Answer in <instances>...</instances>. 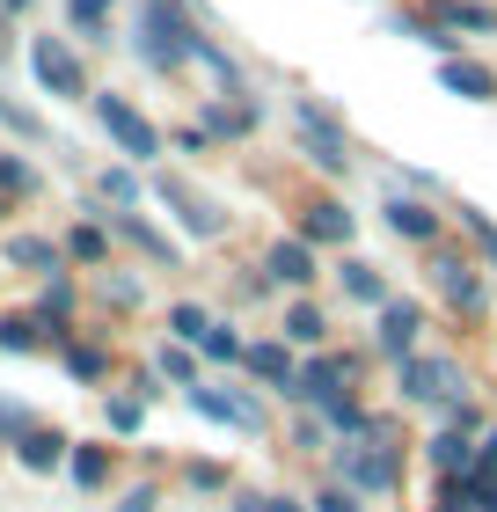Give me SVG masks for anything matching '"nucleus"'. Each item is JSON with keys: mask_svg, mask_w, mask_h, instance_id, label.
<instances>
[{"mask_svg": "<svg viewBox=\"0 0 497 512\" xmlns=\"http://www.w3.org/2000/svg\"><path fill=\"white\" fill-rule=\"evenodd\" d=\"M293 132H300V154L315 161L322 176H351V139H344V125H337V110H329V103L300 96L293 103Z\"/></svg>", "mask_w": 497, "mask_h": 512, "instance_id": "5", "label": "nucleus"}, {"mask_svg": "<svg viewBox=\"0 0 497 512\" xmlns=\"http://www.w3.org/2000/svg\"><path fill=\"white\" fill-rule=\"evenodd\" d=\"M154 198L161 205H169V213H176V227H183V235H191V242H220L227 235V213H220V198H205V191H191V183H183V176H154Z\"/></svg>", "mask_w": 497, "mask_h": 512, "instance_id": "9", "label": "nucleus"}, {"mask_svg": "<svg viewBox=\"0 0 497 512\" xmlns=\"http://www.w3.org/2000/svg\"><path fill=\"white\" fill-rule=\"evenodd\" d=\"M154 366H161V374H169L176 388H191V381H198V344H161Z\"/></svg>", "mask_w": 497, "mask_h": 512, "instance_id": "36", "label": "nucleus"}, {"mask_svg": "<svg viewBox=\"0 0 497 512\" xmlns=\"http://www.w3.org/2000/svg\"><path fill=\"white\" fill-rule=\"evenodd\" d=\"M432 293H439L461 322H483V315H490V278L468 264V256H454V249L432 256Z\"/></svg>", "mask_w": 497, "mask_h": 512, "instance_id": "8", "label": "nucleus"}, {"mask_svg": "<svg viewBox=\"0 0 497 512\" xmlns=\"http://www.w3.org/2000/svg\"><path fill=\"white\" fill-rule=\"evenodd\" d=\"M183 403H191L198 417H212V425H234V432H264V403L242 388H220V381H191L183 388Z\"/></svg>", "mask_w": 497, "mask_h": 512, "instance_id": "10", "label": "nucleus"}, {"mask_svg": "<svg viewBox=\"0 0 497 512\" xmlns=\"http://www.w3.org/2000/svg\"><path fill=\"white\" fill-rule=\"evenodd\" d=\"M22 59H30V81L44 88V96H59V103L96 96V88H88V66H81V44H74V37H30V44H22Z\"/></svg>", "mask_w": 497, "mask_h": 512, "instance_id": "4", "label": "nucleus"}, {"mask_svg": "<svg viewBox=\"0 0 497 512\" xmlns=\"http://www.w3.org/2000/svg\"><path fill=\"white\" fill-rule=\"evenodd\" d=\"M322 425L344 432V439H366L373 432V410L359 403V395H337V403H322Z\"/></svg>", "mask_w": 497, "mask_h": 512, "instance_id": "30", "label": "nucleus"}, {"mask_svg": "<svg viewBox=\"0 0 497 512\" xmlns=\"http://www.w3.org/2000/svg\"><path fill=\"white\" fill-rule=\"evenodd\" d=\"M359 352H315V359H300L293 366V388H286V403L300 410H322V403H337V395H351V381H359Z\"/></svg>", "mask_w": 497, "mask_h": 512, "instance_id": "6", "label": "nucleus"}, {"mask_svg": "<svg viewBox=\"0 0 497 512\" xmlns=\"http://www.w3.org/2000/svg\"><path fill=\"white\" fill-rule=\"evenodd\" d=\"M395 395H402L410 410L446 417V410H454L461 395H468V374H461V366L446 359V352H410V359L395 366Z\"/></svg>", "mask_w": 497, "mask_h": 512, "instance_id": "3", "label": "nucleus"}, {"mask_svg": "<svg viewBox=\"0 0 497 512\" xmlns=\"http://www.w3.org/2000/svg\"><path fill=\"white\" fill-rule=\"evenodd\" d=\"M110 227L103 220H74L66 227V256H74V264H88V271H110Z\"/></svg>", "mask_w": 497, "mask_h": 512, "instance_id": "26", "label": "nucleus"}, {"mask_svg": "<svg viewBox=\"0 0 497 512\" xmlns=\"http://www.w3.org/2000/svg\"><path fill=\"white\" fill-rule=\"evenodd\" d=\"M476 454H483V447H468V432H461V425H432V439H424V461H432L439 476H461Z\"/></svg>", "mask_w": 497, "mask_h": 512, "instance_id": "23", "label": "nucleus"}, {"mask_svg": "<svg viewBox=\"0 0 497 512\" xmlns=\"http://www.w3.org/2000/svg\"><path fill=\"white\" fill-rule=\"evenodd\" d=\"M96 198L117 205V213H132V205H139V169H103L96 176Z\"/></svg>", "mask_w": 497, "mask_h": 512, "instance_id": "32", "label": "nucleus"}, {"mask_svg": "<svg viewBox=\"0 0 497 512\" xmlns=\"http://www.w3.org/2000/svg\"><path fill=\"white\" fill-rule=\"evenodd\" d=\"M15 461H22L30 476H52V469H66V439H59L52 425H30V432L15 439Z\"/></svg>", "mask_w": 497, "mask_h": 512, "instance_id": "22", "label": "nucleus"}, {"mask_svg": "<svg viewBox=\"0 0 497 512\" xmlns=\"http://www.w3.org/2000/svg\"><path fill=\"white\" fill-rule=\"evenodd\" d=\"M329 461L344 469V483L359 498H388L402 483V447H395V425L388 417H373V432L359 439V447H329Z\"/></svg>", "mask_w": 497, "mask_h": 512, "instance_id": "2", "label": "nucleus"}, {"mask_svg": "<svg viewBox=\"0 0 497 512\" xmlns=\"http://www.w3.org/2000/svg\"><path fill=\"white\" fill-rule=\"evenodd\" d=\"M88 110H96V125L117 139V154H132V161H154L161 147H169V132H161L154 118H139L117 88H96V96H88Z\"/></svg>", "mask_w": 497, "mask_h": 512, "instance_id": "7", "label": "nucleus"}, {"mask_svg": "<svg viewBox=\"0 0 497 512\" xmlns=\"http://www.w3.org/2000/svg\"><path fill=\"white\" fill-rule=\"evenodd\" d=\"M183 483H191V491H227V469H220V461H191Z\"/></svg>", "mask_w": 497, "mask_h": 512, "instance_id": "41", "label": "nucleus"}, {"mask_svg": "<svg viewBox=\"0 0 497 512\" xmlns=\"http://www.w3.org/2000/svg\"><path fill=\"white\" fill-rule=\"evenodd\" d=\"M205 330H212V315L198 308V300H176V308H169V337L176 344H205Z\"/></svg>", "mask_w": 497, "mask_h": 512, "instance_id": "34", "label": "nucleus"}, {"mask_svg": "<svg viewBox=\"0 0 497 512\" xmlns=\"http://www.w3.org/2000/svg\"><path fill=\"white\" fill-rule=\"evenodd\" d=\"M315 512H366V498L351 483H329V491H315Z\"/></svg>", "mask_w": 497, "mask_h": 512, "instance_id": "39", "label": "nucleus"}, {"mask_svg": "<svg viewBox=\"0 0 497 512\" xmlns=\"http://www.w3.org/2000/svg\"><path fill=\"white\" fill-rule=\"evenodd\" d=\"M454 220L468 227V242H476V256H490V264H497V220L483 213V205H454Z\"/></svg>", "mask_w": 497, "mask_h": 512, "instance_id": "35", "label": "nucleus"}, {"mask_svg": "<svg viewBox=\"0 0 497 512\" xmlns=\"http://www.w3.org/2000/svg\"><path fill=\"white\" fill-rule=\"evenodd\" d=\"M110 8L117 0H66V22H74V37L96 52V44H110Z\"/></svg>", "mask_w": 497, "mask_h": 512, "instance_id": "27", "label": "nucleus"}, {"mask_svg": "<svg viewBox=\"0 0 497 512\" xmlns=\"http://www.w3.org/2000/svg\"><path fill=\"white\" fill-rule=\"evenodd\" d=\"M0 8H8V15H30V0H0Z\"/></svg>", "mask_w": 497, "mask_h": 512, "instance_id": "47", "label": "nucleus"}, {"mask_svg": "<svg viewBox=\"0 0 497 512\" xmlns=\"http://www.w3.org/2000/svg\"><path fill=\"white\" fill-rule=\"evenodd\" d=\"M0 125H8L15 139H30V147H44V139H52V132H44V118H37V110H22L8 88H0Z\"/></svg>", "mask_w": 497, "mask_h": 512, "instance_id": "33", "label": "nucleus"}, {"mask_svg": "<svg viewBox=\"0 0 497 512\" xmlns=\"http://www.w3.org/2000/svg\"><path fill=\"white\" fill-rule=\"evenodd\" d=\"M381 220L395 227L402 242H417V249L439 242V213H432V198H417V191H388L381 198Z\"/></svg>", "mask_w": 497, "mask_h": 512, "instance_id": "15", "label": "nucleus"}, {"mask_svg": "<svg viewBox=\"0 0 497 512\" xmlns=\"http://www.w3.org/2000/svg\"><path fill=\"white\" fill-rule=\"evenodd\" d=\"M37 161H22V154H0V198H37Z\"/></svg>", "mask_w": 497, "mask_h": 512, "instance_id": "31", "label": "nucleus"}, {"mask_svg": "<svg viewBox=\"0 0 497 512\" xmlns=\"http://www.w3.org/2000/svg\"><path fill=\"white\" fill-rule=\"evenodd\" d=\"M337 286H344V300H359V308H388V271L381 264H359V256H344L337 264Z\"/></svg>", "mask_w": 497, "mask_h": 512, "instance_id": "20", "label": "nucleus"}, {"mask_svg": "<svg viewBox=\"0 0 497 512\" xmlns=\"http://www.w3.org/2000/svg\"><path fill=\"white\" fill-rule=\"evenodd\" d=\"M0 249H8V264H15L22 278H59V271H66V242H44V235H8Z\"/></svg>", "mask_w": 497, "mask_h": 512, "instance_id": "18", "label": "nucleus"}, {"mask_svg": "<svg viewBox=\"0 0 497 512\" xmlns=\"http://www.w3.org/2000/svg\"><path fill=\"white\" fill-rule=\"evenodd\" d=\"M30 425H37V417H30V403H8V395H0V439H22Z\"/></svg>", "mask_w": 497, "mask_h": 512, "instance_id": "40", "label": "nucleus"}, {"mask_svg": "<svg viewBox=\"0 0 497 512\" xmlns=\"http://www.w3.org/2000/svg\"><path fill=\"white\" fill-rule=\"evenodd\" d=\"M0 227H8V198H0Z\"/></svg>", "mask_w": 497, "mask_h": 512, "instance_id": "48", "label": "nucleus"}, {"mask_svg": "<svg viewBox=\"0 0 497 512\" xmlns=\"http://www.w3.org/2000/svg\"><path fill=\"white\" fill-rule=\"evenodd\" d=\"M293 235H300V242H315V249H351V242H359V213H351L344 198H307Z\"/></svg>", "mask_w": 497, "mask_h": 512, "instance_id": "11", "label": "nucleus"}, {"mask_svg": "<svg viewBox=\"0 0 497 512\" xmlns=\"http://www.w3.org/2000/svg\"><path fill=\"white\" fill-rule=\"evenodd\" d=\"M59 366H66V374H74V381H88V388H96V381H110V344L103 337H66L59 344Z\"/></svg>", "mask_w": 497, "mask_h": 512, "instance_id": "25", "label": "nucleus"}, {"mask_svg": "<svg viewBox=\"0 0 497 512\" xmlns=\"http://www.w3.org/2000/svg\"><path fill=\"white\" fill-rule=\"evenodd\" d=\"M44 344H52V330L37 322V308H8L0 315V352L8 359H30V352H44Z\"/></svg>", "mask_w": 497, "mask_h": 512, "instance_id": "21", "label": "nucleus"}, {"mask_svg": "<svg viewBox=\"0 0 497 512\" xmlns=\"http://www.w3.org/2000/svg\"><path fill=\"white\" fill-rule=\"evenodd\" d=\"M242 366H249V374L264 381V388H278V395H286V388H293V366H300V359H293V344H286V337H256Z\"/></svg>", "mask_w": 497, "mask_h": 512, "instance_id": "19", "label": "nucleus"}, {"mask_svg": "<svg viewBox=\"0 0 497 512\" xmlns=\"http://www.w3.org/2000/svg\"><path fill=\"white\" fill-rule=\"evenodd\" d=\"M110 432H139V425H147V395H110Z\"/></svg>", "mask_w": 497, "mask_h": 512, "instance_id": "37", "label": "nucleus"}, {"mask_svg": "<svg viewBox=\"0 0 497 512\" xmlns=\"http://www.w3.org/2000/svg\"><path fill=\"white\" fill-rule=\"evenodd\" d=\"M110 469H117V454H110V447H74V454H66V476H74L81 491H103Z\"/></svg>", "mask_w": 497, "mask_h": 512, "instance_id": "28", "label": "nucleus"}, {"mask_svg": "<svg viewBox=\"0 0 497 512\" xmlns=\"http://www.w3.org/2000/svg\"><path fill=\"white\" fill-rule=\"evenodd\" d=\"M191 44H198V8L191 0H139L132 52H139L147 74H183V66H191Z\"/></svg>", "mask_w": 497, "mask_h": 512, "instance_id": "1", "label": "nucleus"}, {"mask_svg": "<svg viewBox=\"0 0 497 512\" xmlns=\"http://www.w3.org/2000/svg\"><path fill=\"white\" fill-rule=\"evenodd\" d=\"M117 512H154V491L139 483V491H125V498H117Z\"/></svg>", "mask_w": 497, "mask_h": 512, "instance_id": "43", "label": "nucleus"}, {"mask_svg": "<svg viewBox=\"0 0 497 512\" xmlns=\"http://www.w3.org/2000/svg\"><path fill=\"white\" fill-rule=\"evenodd\" d=\"M264 271H271L286 293H307V286H315V271H322V249L300 242V235H278V242L264 249Z\"/></svg>", "mask_w": 497, "mask_h": 512, "instance_id": "14", "label": "nucleus"}, {"mask_svg": "<svg viewBox=\"0 0 497 512\" xmlns=\"http://www.w3.org/2000/svg\"><path fill=\"white\" fill-rule=\"evenodd\" d=\"M439 88H446V96H461V103H490L497 96V66L454 52V59H439Z\"/></svg>", "mask_w": 497, "mask_h": 512, "instance_id": "17", "label": "nucleus"}, {"mask_svg": "<svg viewBox=\"0 0 497 512\" xmlns=\"http://www.w3.org/2000/svg\"><path fill=\"white\" fill-rule=\"evenodd\" d=\"M417 330H424V308H417V300H388V308L373 315V359L402 366V359L417 352Z\"/></svg>", "mask_w": 497, "mask_h": 512, "instance_id": "12", "label": "nucleus"}, {"mask_svg": "<svg viewBox=\"0 0 497 512\" xmlns=\"http://www.w3.org/2000/svg\"><path fill=\"white\" fill-rule=\"evenodd\" d=\"M278 337H286V344H300V352H322V344H329V315H322V300H293V308H286V330H278Z\"/></svg>", "mask_w": 497, "mask_h": 512, "instance_id": "24", "label": "nucleus"}, {"mask_svg": "<svg viewBox=\"0 0 497 512\" xmlns=\"http://www.w3.org/2000/svg\"><path fill=\"white\" fill-rule=\"evenodd\" d=\"M483 454H490V461H497V425H490V432H483Z\"/></svg>", "mask_w": 497, "mask_h": 512, "instance_id": "46", "label": "nucleus"}, {"mask_svg": "<svg viewBox=\"0 0 497 512\" xmlns=\"http://www.w3.org/2000/svg\"><path fill=\"white\" fill-rule=\"evenodd\" d=\"M198 352H205L212 366H242V359H249V337H242V322H212Z\"/></svg>", "mask_w": 497, "mask_h": 512, "instance_id": "29", "label": "nucleus"}, {"mask_svg": "<svg viewBox=\"0 0 497 512\" xmlns=\"http://www.w3.org/2000/svg\"><path fill=\"white\" fill-rule=\"evenodd\" d=\"M169 147H176V154H205L212 132H205V125H183V132H169Z\"/></svg>", "mask_w": 497, "mask_h": 512, "instance_id": "42", "label": "nucleus"}, {"mask_svg": "<svg viewBox=\"0 0 497 512\" xmlns=\"http://www.w3.org/2000/svg\"><path fill=\"white\" fill-rule=\"evenodd\" d=\"M256 96H242V88H220V96H205V110H198V125L212 132V139H256Z\"/></svg>", "mask_w": 497, "mask_h": 512, "instance_id": "13", "label": "nucleus"}, {"mask_svg": "<svg viewBox=\"0 0 497 512\" xmlns=\"http://www.w3.org/2000/svg\"><path fill=\"white\" fill-rule=\"evenodd\" d=\"M8 22H15V15H8V8H0V66H8V59H15V37H8Z\"/></svg>", "mask_w": 497, "mask_h": 512, "instance_id": "44", "label": "nucleus"}, {"mask_svg": "<svg viewBox=\"0 0 497 512\" xmlns=\"http://www.w3.org/2000/svg\"><path fill=\"white\" fill-rule=\"evenodd\" d=\"M271 512H307V505L300 498H271Z\"/></svg>", "mask_w": 497, "mask_h": 512, "instance_id": "45", "label": "nucleus"}, {"mask_svg": "<svg viewBox=\"0 0 497 512\" xmlns=\"http://www.w3.org/2000/svg\"><path fill=\"white\" fill-rule=\"evenodd\" d=\"M103 300H110L117 315H132L139 300H147V286H139V278H125V271H110V278H103Z\"/></svg>", "mask_w": 497, "mask_h": 512, "instance_id": "38", "label": "nucleus"}, {"mask_svg": "<svg viewBox=\"0 0 497 512\" xmlns=\"http://www.w3.org/2000/svg\"><path fill=\"white\" fill-rule=\"evenodd\" d=\"M432 30H461V37H497V8L490 0H424Z\"/></svg>", "mask_w": 497, "mask_h": 512, "instance_id": "16", "label": "nucleus"}]
</instances>
